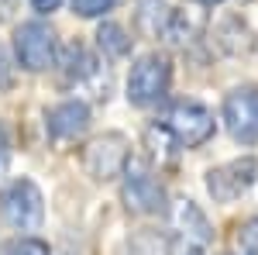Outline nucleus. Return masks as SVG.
I'll list each match as a JSON object with an SVG mask.
<instances>
[{
	"label": "nucleus",
	"instance_id": "1",
	"mask_svg": "<svg viewBox=\"0 0 258 255\" xmlns=\"http://www.w3.org/2000/svg\"><path fill=\"white\" fill-rule=\"evenodd\" d=\"M159 124L169 131V138L176 141L179 148H200L217 131L214 111L203 107L200 100H176V104H169Z\"/></svg>",
	"mask_w": 258,
	"mask_h": 255
},
{
	"label": "nucleus",
	"instance_id": "2",
	"mask_svg": "<svg viewBox=\"0 0 258 255\" xmlns=\"http://www.w3.org/2000/svg\"><path fill=\"white\" fill-rule=\"evenodd\" d=\"M0 217L14 231H38L45 221V196L38 183L28 176H18L4 193H0Z\"/></svg>",
	"mask_w": 258,
	"mask_h": 255
},
{
	"label": "nucleus",
	"instance_id": "3",
	"mask_svg": "<svg viewBox=\"0 0 258 255\" xmlns=\"http://www.w3.org/2000/svg\"><path fill=\"white\" fill-rule=\"evenodd\" d=\"M131 166V141L120 131H107L97 135L86 148H83V169L90 173V179L97 183H110L120 179Z\"/></svg>",
	"mask_w": 258,
	"mask_h": 255
},
{
	"label": "nucleus",
	"instance_id": "4",
	"mask_svg": "<svg viewBox=\"0 0 258 255\" xmlns=\"http://www.w3.org/2000/svg\"><path fill=\"white\" fill-rule=\"evenodd\" d=\"M14 59L28 73H45L59 59V38L45 21H24L14 31Z\"/></svg>",
	"mask_w": 258,
	"mask_h": 255
},
{
	"label": "nucleus",
	"instance_id": "5",
	"mask_svg": "<svg viewBox=\"0 0 258 255\" xmlns=\"http://www.w3.org/2000/svg\"><path fill=\"white\" fill-rule=\"evenodd\" d=\"M169 86H172V66H169V59L159 56V52H148V56H141V59L131 66L127 100H131L135 107H152V104L165 100Z\"/></svg>",
	"mask_w": 258,
	"mask_h": 255
},
{
	"label": "nucleus",
	"instance_id": "6",
	"mask_svg": "<svg viewBox=\"0 0 258 255\" xmlns=\"http://www.w3.org/2000/svg\"><path fill=\"white\" fill-rule=\"evenodd\" d=\"M255 183H258V159L255 156H241V159L224 162V166L207 169V193L214 196V203H234Z\"/></svg>",
	"mask_w": 258,
	"mask_h": 255
},
{
	"label": "nucleus",
	"instance_id": "7",
	"mask_svg": "<svg viewBox=\"0 0 258 255\" xmlns=\"http://www.w3.org/2000/svg\"><path fill=\"white\" fill-rule=\"evenodd\" d=\"M120 203L131 211V214H141V217H155V214H165L169 211V196H165V186L152 173L145 169H131L120 176Z\"/></svg>",
	"mask_w": 258,
	"mask_h": 255
},
{
	"label": "nucleus",
	"instance_id": "8",
	"mask_svg": "<svg viewBox=\"0 0 258 255\" xmlns=\"http://www.w3.org/2000/svg\"><path fill=\"white\" fill-rule=\"evenodd\" d=\"M224 128L227 135L241 145H255L258 141V86H234L224 97Z\"/></svg>",
	"mask_w": 258,
	"mask_h": 255
},
{
	"label": "nucleus",
	"instance_id": "9",
	"mask_svg": "<svg viewBox=\"0 0 258 255\" xmlns=\"http://www.w3.org/2000/svg\"><path fill=\"white\" fill-rule=\"evenodd\" d=\"M90 128V107L83 100H62L55 104L48 114H45V131L52 141H76V138L86 135Z\"/></svg>",
	"mask_w": 258,
	"mask_h": 255
},
{
	"label": "nucleus",
	"instance_id": "10",
	"mask_svg": "<svg viewBox=\"0 0 258 255\" xmlns=\"http://www.w3.org/2000/svg\"><path fill=\"white\" fill-rule=\"evenodd\" d=\"M169 221H172V231H179L186 245H210L214 241V224L200 211V203L186 200V196L169 207Z\"/></svg>",
	"mask_w": 258,
	"mask_h": 255
},
{
	"label": "nucleus",
	"instance_id": "11",
	"mask_svg": "<svg viewBox=\"0 0 258 255\" xmlns=\"http://www.w3.org/2000/svg\"><path fill=\"white\" fill-rule=\"evenodd\" d=\"M214 45H217L224 56H251L258 45V35L251 31V24L241 18V14H227V18L217 21L214 28Z\"/></svg>",
	"mask_w": 258,
	"mask_h": 255
},
{
	"label": "nucleus",
	"instance_id": "12",
	"mask_svg": "<svg viewBox=\"0 0 258 255\" xmlns=\"http://www.w3.org/2000/svg\"><path fill=\"white\" fill-rule=\"evenodd\" d=\"M203 28H207V18L203 11L189 7V11H172V21L165 28V41L172 48H193L200 38H203Z\"/></svg>",
	"mask_w": 258,
	"mask_h": 255
},
{
	"label": "nucleus",
	"instance_id": "13",
	"mask_svg": "<svg viewBox=\"0 0 258 255\" xmlns=\"http://www.w3.org/2000/svg\"><path fill=\"white\" fill-rule=\"evenodd\" d=\"M55 62L62 66V76H66V79H76V83H90V79L100 76L97 56H93L83 41H69V45L59 52V59H55Z\"/></svg>",
	"mask_w": 258,
	"mask_h": 255
},
{
	"label": "nucleus",
	"instance_id": "14",
	"mask_svg": "<svg viewBox=\"0 0 258 255\" xmlns=\"http://www.w3.org/2000/svg\"><path fill=\"white\" fill-rule=\"evenodd\" d=\"M172 7L165 0H135V31L141 38H165Z\"/></svg>",
	"mask_w": 258,
	"mask_h": 255
},
{
	"label": "nucleus",
	"instance_id": "15",
	"mask_svg": "<svg viewBox=\"0 0 258 255\" xmlns=\"http://www.w3.org/2000/svg\"><path fill=\"white\" fill-rule=\"evenodd\" d=\"M131 35L120 28V24H114V21H103L97 28V48L107 56V59H124V56H131Z\"/></svg>",
	"mask_w": 258,
	"mask_h": 255
},
{
	"label": "nucleus",
	"instance_id": "16",
	"mask_svg": "<svg viewBox=\"0 0 258 255\" xmlns=\"http://www.w3.org/2000/svg\"><path fill=\"white\" fill-rule=\"evenodd\" d=\"M117 255H169V238L155 228H141L138 235L124 241V248Z\"/></svg>",
	"mask_w": 258,
	"mask_h": 255
},
{
	"label": "nucleus",
	"instance_id": "17",
	"mask_svg": "<svg viewBox=\"0 0 258 255\" xmlns=\"http://www.w3.org/2000/svg\"><path fill=\"white\" fill-rule=\"evenodd\" d=\"M0 255H52L48 245L41 238H31V235H21V238H11L0 245Z\"/></svg>",
	"mask_w": 258,
	"mask_h": 255
},
{
	"label": "nucleus",
	"instance_id": "18",
	"mask_svg": "<svg viewBox=\"0 0 258 255\" xmlns=\"http://www.w3.org/2000/svg\"><path fill=\"white\" fill-rule=\"evenodd\" d=\"M238 248L244 255H258V217H248L238 228Z\"/></svg>",
	"mask_w": 258,
	"mask_h": 255
},
{
	"label": "nucleus",
	"instance_id": "19",
	"mask_svg": "<svg viewBox=\"0 0 258 255\" xmlns=\"http://www.w3.org/2000/svg\"><path fill=\"white\" fill-rule=\"evenodd\" d=\"M117 0H73V11L80 18H103L107 11H114Z\"/></svg>",
	"mask_w": 258,
	"mask_h": 255
},
{
	"label": "nucleus",
	"instance_id": "20",
	"mask_svg": "<svg viewBox=\"0 0 258 255\" xmlns=\"http://www.w3.org/2000/svg\"><path fill=\"white\" fill-rule=\"evenodd\" d=\"M11 83H14V66H11L7 48L0 45V90H11Z\"/></svg>",
	"mask_w": 258,
	"mask_h": 255
},
{
	"label": "nucleus",
	"instance_id": "21",
	"mask_svg": "<svg viewBox=\"0 0 258 255\" xmlns=\"http://www.w3.org/2000/svg\"><path fill=\"white\" fill-rule=\"evenodd\" d=\"M7 166H11V135H7V128L0 124V179L7 176Z\"/></svg>",
	"mask_w": 258,
	"mask_h": 255
},
{
	"label": "nucleus",
	"instance_id": "22",
	"mask_svg": "<svg viewBox=\"0 0 258 255\" xmlns=\"http://www.w3.org/2000/svg\"><path fill=\"white\" fill-rule=\"evenodd\" d=\"M31 7H35L38 14H55L62 7V0H31Z\"/></svg>",
	"mask_w": 258,
	"mask_h": 255
},
{
	"label": "nucleus",
	"instance_id": "23",
	"mask_svg": "<svg viewBox=\"0 0 258 255\" xmlns=\"http://www.w3.org/2000/svg\"><path fill=\"white\" fill-rule=\"evenodd\" d=\"M18 4H21V0H0V21H11V18H14Z\"/></svg>",
	"mask_w": 258,
	"mask_h": 255
},
{
	"label": "nucleus",
	"instance_id": "24",
	"mask_svg": "<svg viewBox=\"0 0 258 255\" xmlns=\"http://www.w3.org/2000/svg\"><path fill=\"white\" fill-rule=\"evenodd\" d=\"M179 255H203V245H182Z\"/></svg>",
	"mask_w": 258,
	"mask_h": 255
},
{
	"label": "nucleus",
	"instance_id": "25",
	"mask_svg": "<svg viewBox=\"0 0 258 255\" xmlns=\"http://www.w3.org/2000/svg\"><path fill=\"white\" fill-rule=\"evenodd\" d=\"M200 7H214V4H220V0H197Z\"/></svg>",
	"mask_w": 258,
	"mask_h": 255
}]
</instances>
